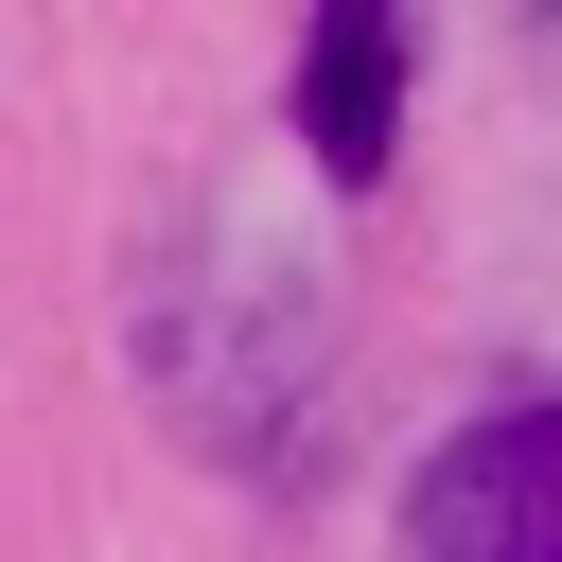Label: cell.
<instances>
[{"label":"cell","mask_w":562,"mask_h":562,"mask_svg":"<svg viewBox=\"0 0 562 562\" xmlns=\"http://www.w3.org/2000/svg\"><path fill=\"white\" fill-rule=\"evenodd\" d=\"M422 562H562V404H492L404 474Z\"/></svg>","instance_id":"1"},{"label":"cell","mask_w":562,"mask_h":562,"mask_svg":"<svg viewBox=\"0 0 562 562\" xmlns=\"http://www.w3.org/2000/svg\"><path fill=\"white\" fill-rule=\"evenodd\" d=\"M299 140H316V176H334V193H369V176H386V140H404V0H316Z\"/></svg>","instance_id":"2"},{"label":"cell","mask_w":562,"mask_h":562,"mask_svg":"<svg viewBox=\"0 0 562 562\" xmlns=\"http://www.w3.org/2000/svg\"><path fill=\"white\" fill-rule=\"evenodd\" d=\"M544 18H562V0H544Z\"/></svg>","instance_id":"3"}]
</instances>
